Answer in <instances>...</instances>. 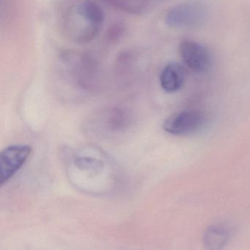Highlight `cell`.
Returning <instances> with one entry per match:
<instances>
[{"label": "cell", "instance_id": "obj_1", "mask_svg": "<svg viewBox=\"0 0 250 250\" xmlns=\"http://www.w3.org/2000/svg\"><path fill=\"white\" fill-rule=\"evenodd\" d=\"M208 8L201 1H187L172 8L167 14L165 21L174 28L196 27L207 17Z\"/></svg>", "mask_w": 250, "mask_h": 250}, {"label": "cell", "instance_id": "obj_2", "mask_svg": "<svg viewBox=\"0 0 250 250\" xmlns=\"http://www.w3.org/2000/svg\"><path fill=\"white\" fill-rule=\"evenodd\" d=\"M206 115L193 109L180 111L169 115L164 121L163 129L175 136H187L195 134L206 125Z\"/></svg>", "mask_w": 250, "mask_h": 250}, {"label": "cell", "instance_id": "obj_3", "mask_svg": "<svg viewBox=\"0 0 250 250\" xmlns=\"http://www.w3.org/2000/svg\"><path fill=\"white\" fill-rule=\"evenodd\" d=\"M32 153L27 145H12L0 153V184L8 183L24 166Z\"/></svg>", "mask_w": 250, "mask_h": 250}, {"label": "cell", "instance_id": "obj_4", "mask_svg": "<svg viewBox=\"0 0 250 250\" xmlns=\"http://www.w3.org/2000/svg\"><path fill=\"white\" fill-rule=\"evenodd\" d=\"M179 53L184 64L194 72H207L211 68V54L207 48L197 42L193 41L181 42Z\"/></svg>", "mask_w": 250, "mask_h": 250}, {"label": "cell", "instance_id": "obj_5", "mask_svg": "<svg viewBox=\"0 0 250 250\" xmlns=\"http://www.w3.org/2000/svg\"><path fill=\"white\" fill-rule=\"evenodd\" d=\"M71 174L78 175V178L83 175L84 180H97L98 177H102L106 168L105 162L96 156H74L71 161Z\"/></svg>", "mask_w": 250, "mask_h": 250}, {"label": "cell", "instance_id": "obj_6", "mask_svg": "<svg viewBox=\"0 0 250 250\" xmlns=\"http://www.w3.org/2000/svg\"><path fill=\"white\" fill-rule=\"evenodd\" d=\"M185 80V71L177 62L167 64L160 74V84L167 93H175L182 87Z\"/></svg>", "mask_w": 250, "mask_h": 250}, {"label": "cell", "instance_id": "obj_7", "mask_svg": "<svg viewBox=\"0 0 250 250\" xmlns=\"http://www.w3.org/2000/svg\"><path fill=\"white\" fill-rule=\"evenodd\" d=\"M230 238V231L227 227L215 225L209 227L205 231L203 243L208 250L222 249Z\"/></svg>", "mask_w": 250, "mask_h": 250}, {"label": "cell", "instance_id": "obj_8", "mask_svg": "<svg viewBox=\"0 0 250 250\" xmlns=\"http://www.w3.org/2000/svg\"><path fill=\"white\" fill-rule=\"evenodd\" d=\"M77 13L82 18L87 20L97 29L104 20V14L102 8L92 0H83L80 2L77 7Z\"/></svg>", "mask_w": 250, "mask_h": 250}]
</instances>
